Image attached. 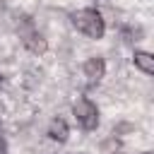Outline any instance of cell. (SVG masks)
I'll return each mask as SVG.
<instances>
[{
  "label": "cell",
  "instance_id": "3",
  "mask_svg": "<svg viewBox=\"0 0 154 154\" xmlns=\"http://www.w3.org/2000/svg\"><path fill=\"white\" fill-rule=\"evenodd\" d=\"M82 70H84V77H87L89 84H99L101 77L106 75V63H103V58L91 55V58L84 60V67H82Z\"/></svg>",
  "mask_w": 154,
  "mask_h": 154
},
{
  "label": "cell",
  "instance_id": "8",
  "mask_svg": "<svg viewBox=\"0 0 154 154\" xmlns=\"http://www.w3.org/2000/svg\"><path fill=\"white\" fill-rule=\"evenodd\" d=\"M113 154H123V152H113Z\"/></svg>",
  "mask_w": 154,
  "mask_h": 154
},
{
  "label": "cell",
  "instance_id": "5",
  "mask_svg": "<svg viewBox=\"0 0 154 154\" xmlns=\"http://www.w3.org/2000/svg\"><path fill=\"white\" fill-rule=\"evenodd\" d=\"M132 63H135V67H137L140 72H144V75H152V72H154V58H152L147 51H135Z\"/></svg>",
  "mask_w": 154,
  "mask_h": 154
},
{
  "label": "cell",
  "instance_id": "2",
  "mask_svg": "<svg viewBox=\"0 0 154 154\" xmlns=\"http://www.w3.org/2000/svg\"><path fill=\"white\" fill-rule=\"evenodd\" d=\"M72 116L82 130H96L99 128V108L89 99H77L72 103Z\"/></svg>",
  "mask_w": 154,
  "mask_h": 154
},
{
  "label": "cell",
  "instance_id": "6",
  "mask_svg": "<svg viewBox=\"0 0 154 154\" xmlns=\"http://www.w3.org/2000/svg\"><path fill=\"white\" fill-rule=\"evenodd\" d=\"M24 46H26L29 51H34V53H43V51H46V41H43V36L36 34L34 29L24 36Z\"/></svg>",
  "mask_w": 154,
  "mask_h": 154
},
{
  "label": "cell",
  "instance_id": "9",
  "mask_svg": "<svg viewBox=\"0 0 154 154\" xmlns=\"http://www.w3.org/2000/svg\"><path fill=\"white\" fill-rule=\"evenodd\" d=\"M144 154H152V152H144Z\"/></svg>",
  "mask_w": 154,
  "mask_h": 154
},
{
  "label": "cell",
  "instance_id": "1",
  "mask_svg": "<svg viewBox=\"0 0 154 154\" xmlns=\"http://www.w3.org/2000/svg\"><path fill=\"white\" fill-rule=\"evenodd\" d=\"M72 24L77 31H82L87 38H103L106 34V22L101 17L99 10H91V7H84V10H77L72 14Z\"/></svg>",
  "mask_w": 154,
  "mask_h": 154
},
{
  "label": "cell",
  "instance_id": "7",
  "mask_svg": "<svg viewBox=\"0 0 154 154\" xmlns=\"http://www.w3.org/2000/svg\"><path fill=\"white\" fill-rule=\"evenodd\" d=\"M0 154H7V142H5L2 135H0Z\"/></svg>",
  "mask_w": 154,
  "mask_h": 154
},
{
  "label": "cell",
  "instance_id": "4",
  "mask_svg": "<svg viewBox=\"0 0 154 154\" xmlns=\"http://www.w3.org/2000/svg\"><path fill=\"white\" fill-rule=\"evenodd\" d=\"M67 135H70L67 123H65L63 118H53V120H51V125H48V137H51V140H55V142H65V140H67Z\"/></svg>",
  "mask_w": 154,
  "mask_h": 154
}]
</instances>
